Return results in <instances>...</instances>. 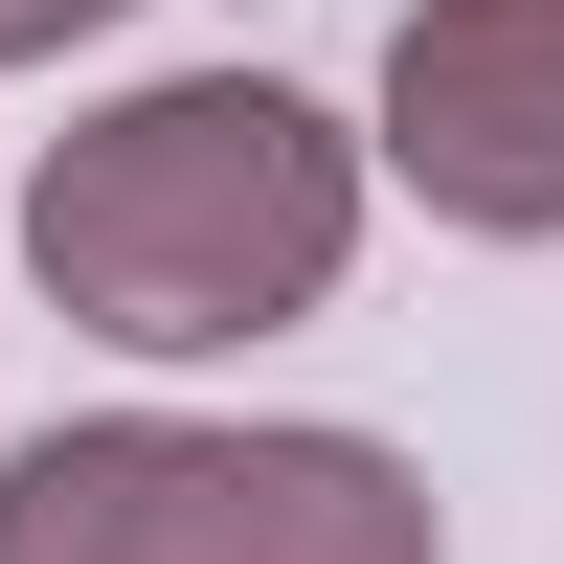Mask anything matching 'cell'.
<instances>
[{
	"mask_svg": "<svg viewBox=\"0 0 564 564\" xmlns=\"http://www.w3.org/2000/svg\"><path fill=\"white\" fill-rule=\"evenodd\" d=\"M361 181H384V135H339L316 90L159 68L23 159V271L113 361H226V339H294L361 271Z\"/></svg>",
	"mask_w": 564,
	"mask_h": 564,
	"instance_id": "cell-1",
	"label": "cell"
},
{
	"mask_svg": "<svg viewBox=\"0 0 564 564\" xmlns=\"http://www.w3.org/2000/svg\"><path fill=\"white\" fill-rule=\"evenodd\" d=\"M0 564H452L430 475L384 430H181V406H113V430L0 452Z\"/></svg>",
	"mask_w": 564,
	"mask_h": 564,
	"instance_id": "cell-2",
	"label": "cell"
},
{
	"mask_svg": "<svg viewBox=\"0 0 564 564\" xmlns=\"http://www.w3.org/2000/svg\"><path fill=\"white\" fill-rule=\"evenodd\" d=\"M384 181L475 249H564V0H406Z\"/></svg>",
	"mask_w": 564,
	"mask_h": 564,
	"instance_id": "cell-3",
	"label": "cell"
},
{
	"mask_svg": "<svg viewBox=\"0 0 564 564\" xmlns=\"http://www.w3.org/2000/svg\"><path fill=\"white\" fill-rule=\"evenodd\" d=\"M90 23H135V0H0V68H45V45H90Z\"/></svg>",
	"mask_w": 564,
	"mask_h": 564,
	"instance_id": "cell-4",
	"label": "cell"
}]
</instances>
